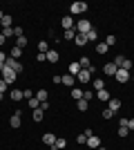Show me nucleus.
Listing matches in <instances>:
<instances>
[{
	"label": "nucleus",
	"instance_id": "28",
	"mask_svg": "<svg viewBox=\"0 0 134 150\" xmlns=\"http://www.w3.org/2000/svg\"><path fill=\"white\" fill-rule=\"evenodd\" d=\"M76 108L81 110V112H87V108H89V101H85V99L76 101Z\"/></svg>",
	"mask_w": 134,
	"mask_h": 150
},
{
	"label": "nucleus",
	"instance_id": "31",
	"mask_svg": "<svg viewBox=\"0 0 134 150\" xmlns=\"http://www.w3.org/2000/svg\"><path fill=\"white\" fill-rule=\"evenodd\" d=\"M11 16H7V13H5V18H2V20H0V25H2V29H7V27H11Z\"/></svg>",
	"mask_w": 134,
	"mask_h": 150
},
{
	"label": "nucleus",
	"instance_id": "34",
	"mask_svg": "<svg viewBox=\"0 0 134 150\" xmlns=\"http://www.w3.org/2000/svg\"><path fill=\"white\" fill-rule=\"evenodd\" d=\"M16 47H20V50H25V47H27V38H25V36L16 38Z\"/></svg>",
	"mask_w": 134,
	"mask_h": 150
},
{
	"label": "nucleus",
	"instance_id": "51",
	"mask_svg": "<svg viewBox=\"0 0 134 150\" xmlns=\"http://www.w3.org/2000/svg\"><path fill=\"white\" fill-rule=\"evenodd\" d=\"M96 150H105V148H103V146H98V148H96Z\"/></svg>",
	"mask_w": 134,
	"mask_h": 150
},
{
	"label": "nucleus",
	"instance_id": "17",
	"mask_svg": "<svg viewBox=\"0 0 134 150\" xmlns=\"http://www.w3.org/2000/svg\"><path fill=\"white\" fill-rule=\"evenodd\" d=\"M116 69H119V67H116V65H114V61H112V63H107V65L103 67V72H105L107 76H114V74H116Z\"/></svg>",
	"mask_w": 134,
	"mask_h": 150
},
{
	"label": "nucleus",
	"instance_id": "43",
	"mask_svg": "<svg viewBox=\"0 0 134 150\" xmlns=\"http://www.w3.org/2000/svg\"><path fill=\"white\" fill-rule=\"evenodd\" d=\"M22 94H25V99H34V96H36V94H32V90H25Z\"/></svg>",
	"mask_w": 134,
	"mask_h": 150
},
{
	"label": "nucleus",
	"instance_id": "33",
	"mask_svg": "<svg viewBox=\"0 0 134 150\" xmlns=\"http://www.w3.org/2000/svg\"><path fill=\"white\" fill-rule=\"evenodd\" d=\"M128 134H130V128H128V125H119V137H128Z\"/></svg>",
	"mask_w": 134,
	"mask_h": 150
},
{
	"label": "nucleus",
	"instance_id": "16",
	"mask_svg": "<svg viewBox=\"0 0 134 150\" xmlns=\"http://www.w3.org/2000/svg\"><path fill=\"white\" fill-rule=\"evenodd\" d=\"M74 43H76L78 47H85V45H87V34H76Z\"/></svg>",
	"mask_w": 134,
	"mask_h": 150
},
{
	"label": "nucleus",
	"instance_id": "4",
	"mask_svg": "<svg viewBox=\"0 0 134 150\" xmlns=\"http://www.w3.org/2000/svg\"><path fill=\"white\" fill-rule=\"evenodd\" d=\"M5 65H7V67H11L13 72H16V74H20V72L25 69V65H22V63H20V61H13V58H7V61H5Z\"/></svg>",
	"mask_w": 134,
	"mask_h": 150
},
{
	"label": "nucleus",
	"instance_id": "18",
	"mask_svg": "<svg viewBox=\"0 0 134 150\" xmlns=\"http://www.w3.org/2000/svg\"><path fill=\"white\" fill-rule=\"evenodd\" d=\"M32 117H34V121H36V123H40V121H43V117H45V110L36 108V110H32Z\"/></svg>",
	"mask_w": 134,
	"mask_h": 150
},
{
	"label": "nucleus",
	"instance_id": "29",
	"mask_svg": "<svg viewBox=\"0 0 134 150\" xmlns=\"http://www.w3.org/2000/svg\"><path fill=\"white\" fill-rule=\"evenodd\" d=\"M47 52H49V43H47V40H40L38 43V54H47Z\"/></svg>",
	"mask_w": 134,
	"mask_h": 150
},
{
	"label": "nucleus",
	"instance_id": "19",
	"mask_svg": "<svg viewBox=\"0 0 134 150\" xmlns=\"http://www.w3.org/2000/svg\"><path fill=\"white\" fill-rule=\"evenodd\" d=\"M58 58H60L58 50H49V52H47V61H49V63H58Z\"/></svg>",
	"mask_w": 134,
	"mask_h": 150
},
{
	"label": "nucleus",
	"instance_id": "30",
	"mask_svg": "<svg viewBox=\"0 0 134 150\" xmlns=\"http://www.w3.org/2000/svg\"><path fill=\"white\" fill-rule=\"evenodd\" d=\"M76 34H78L76 27H74V29H67V31H65V40H74V38H76Z\"/></svg>",
	"mask_w": 134,
	"mask_h": 150
},
{
	"label": "nucleus",
	"instance_id": "1",
	"mask_svg": "<svg viewBox=\"0 0 134 150\" xmlns=\"http://www.w3.org/2000/svg\"><path fill=\"white\" fill-rule=\"evenodd\" d=\"M16 76H18V74H16V72H13L11 67H7V65H5V69H2V74H0V79H2V81H5L7 85H11V83L16 81Z\"/></svg>",
	"mask_w": 134,
	"mask_h": 150
},
{
	"label": "nucleus",
	"instance_id": "20",
	"mask_svg": "<svg viewBox=\"0 0 134 150\" xmlns=\"http://www.w3.org/2000/svg\"><path fill=\"white\" fill-rule=\"evenodd\" d=\"M20 56H22V50H20V47H16V45H13V47H11V52H9V58H13V61H18Z\"/></svg>",
	"mask_w": 134,
	"mask_h": 150
},
{
	"label": "nucleus",
	"instance_id": "9",
	"mask_svg": "<svg viewBox=\"0 0 134 150\" xmlns=\"http://www.w3.org/2000/svg\"><path fill=\"white\" fill-rule=\"evenodd\" d=\"M56 134H54V132H45V134H43V144L45 146H49V148H51V146H54V144H56Z\"/></svg>",
	"mask_w": 134,
	"mask_h": 150
},
{
	"label": "nucleus",
	"instance_id": "15",
	"mask_svg": "<svg viewBox=\"0 0 134 150\" xmlns=\"http://www.w3.org/2000/svg\"><path fill=\"white\" fill-rule=\"evenodd\" d=\"M107 103H109L107 108H109V110H112V112H114V114L119 112V110H121V101H119V99H109Z\"/></svg>",
	"mask_w": 134,
	"mask_h": 150
},
{
	"label": "nucleus",
	"instance_id": "44",
	"mask_svg": "<svg viewBox=\"0 0 134 150\" xmlns=\"http://www.w3.org/2000/svg\"><path fill=\"white\" fill-rule=\"evenodd\" d=\"M51 81L56 83V85H60V83H63V76H54V79H51Z\"/></svg>",
	"mask_w": 134,
	"mask_h": 150
},
{
	"label": "nucleus",
	"instance_id": "12",
	"mask_svg": "<svg viewBox=\"0 0 134 150\" xmlns=\"http://www.w3.org/2000/svg\"><path fill=\"white\" fill-rule=\"evenodd\" d=\"M92 134H94L92 130H85V132H81V134L76 137V144H81V146H83V144H87V137H92Z\"/></svg>",
	"mask_w": 134,
	"mask_h": 150
},
{
	"label": "nucleus",
	"instance_id": "13",
	"mask_svg": "<svg viewBox=\"0 0 134 150\" xmlns=\"http://www.w3.org/2000/svg\"><path fill=\"white\" fill-rule=\"evenodd\" d=\"M9 96H11V101H16V103L25 99V94H22V90H16V88H13L11 92H9Z\"/></svg>",
	"mask_w": 134,
	"mask_h": 150
},
{
	"label": "nucleus",
	"instance_id": "50",
	"mask_svg": "<svg viewBox=\"0 0 134 150\" xmlns=\"http://www.w3.org/2000/svg\"><path fill=\"white\" fill-rule=\"evenodd\" d=\"M2 18H5V13H2V11H0V20H2Z\"/></svg>",
	"mask_w": 134,
	"mask_h": 150
},
{
	"label": "nucleus",
	"instance_id": "49",
	"mask_svg": "<svg viewBox=\"0 0 134 150\" xmlns=\"http://www.w3.org/2000/svg\"><path fill=\"white\" fill-rule=\"evenodd\" d=\"M5 96H7V94H0V101H2V99H5Z\"/></svg>",
	"mask_w": 134,
	"mask_h": 150
},
{
	"label": "nucleus",
	"instance_id": "42",
	"mask_svg": "<svg viewBox=\"0 0 134 150\" xmlns=\"http://www.w3.org/2000/svg\"><path fill=\"white\" fill-rule=\"evenodd\" d=\"M7 88H9V85H7V83L0 79V94H7Z\"/></svg>",
	"mask_w": 134,
	"mask_h": 150
},
{
	"label": "nucleus",
	"instance_id": "6",
	"mask_svg": "<svg viewBox=\"0 0 134 150\" xmlns=\"http://www.w3.org/2000/svg\"><path fill=\"white\" fill-rule=\"evenodd\" d=\"M89 29H92V23H89L87 18H83V20H78V23H76V31H78V34H87Z\"/></svg>",
	"mask_w": 134,
	"mask_h": 150
},
{
	"label": "nucleus",
	"instance_id": "39",
	"mask_svg": "<svg viewBox=\"0 0 134 150\" xmlns=\"http://www.w3.org/2000/svg\"><path fill=\"white\" fill-rule=\"evenodd\" d=\"M112 117H114V112H112L109 108H105V110H103V119H112Z\"/></svg>",
	"mask_w": 134,
	"mask_h": 150
},
{
	"label": "nucleus",
	"instance_id": "10",
	"mask_svg": "<svg viewBox=\"0 0 134 150\" xmlns=\"http://www.w3.org/2000/svg\"><path fill=\"white\" fill-rule=\"evenodd\" d=\"M60 25H63V29L67 31V29H74V27H76V23L72 20V16H63V20H60Z\"/></svg>",
	"mask_w": 134,
	"mask_h": 150
},
{
	"label": "nucleus",
	"instance_id": "14",
	"mask_svg": "<svg viewBox=\"0 0 134 150\" xmlns=\"http://www.w3.org/2000/svg\"><path fill=\"white\" fill-rule=\"evenodd\" d=\"M63 85H67V88H74V85H76V76L65 74V76H63Z\"/></svg>",
	"mask_w": 134,
	"mask_h": 150
},
{
	"label": "nucleus",
	"instance_id": "41",
	"mask_svg": "<svg viewBox=\"0 0 134 150\" xmlns=\"http://www.w3.org/2000/svg\"><path fill=\"white\" fill-rule=\"evenodd\" d=\"M13 36H16V38L25 36V34H22V27H13Z\"/></svg>",
	"mask_w": 134,
	"mask_h": 150
},
{
	"label": "nucleus",
	"instance_id": "7",
	"mask_svg": "<svg viewBox=\"0 0 134 150\" xmlns=\"http://www.w3.org/2000/svg\"><path fill=\"white\" fill-rule=\"evenodd\" d=\"M114 79H116V81H119V83H128L130 79H132V74H130L128 69H116Z\"/></svg>",
	"mask_w": 134,
	"mask_h": 150
},
{
	"label": "nucleus",
	"instance_id": "32",
	"mask_svg": "<svg viewBox=\"0 0 134 150\" xmlns=\"http://www.w3.org/2000/svg\"><path fill=\"white\" fill-rule=\"evenodd\" d=\"M78 63H81V67H83V69H89V65H92V61H89L87 56H83V58H78Z\"/></svg>",
	"mask_w": 134,
	"mask_h": 150
},
{
	"label": "nucleus",
	"instance_id": "47",
	"mask_svg": "<svg viewBox=\"0 0 134 150\" xmlns=\"http://www.w3.org/2000/svg\"><path fill=\"white\" fill-rule=\"evenodd\" d=\"M5 40H7V38L2 36V34H0V47H2V45H5Z\"/></svg>",
	"mask_w": 134,
	"mask_h": 150
},
{
	"label": "nucleus",
	"instance_id": "36",
	"mask_svg": "<svg viewBox=\"0 0 134 150\" xmlns=\"http://www.w3.org/2000/svg\"><path fill=\"white\" fill-rule=\"evenodd\" d=\"M105 45H107V47H112V45H116V36H114V34H109V36L105 38Z\"/></svg>",
	"mask_w": 134,
	"mask_h": 150
},
{
	"label": "nucleus",
	"instance_id": "46",
	"mask_svg": "<svg viewBox=\"0 0 134 150\" xmlns=\"http://www.w3.org/2000/svg\"><path fill=\"white\" fill-rule=\"evenodd\" d=\"M7 61V54H5V52H0V63H5Z\"/></svg>",
	"mask_w": 134,
	"mask_h": 150
},
{
	"label": "nucleus",
	"instance_id": "3",
	"mask_svg": "<svg viewBox=\"0 0 134 150\" xmlns=\"http://www.w3.org/2000/svg\"><path fill=\"white\" fill-rule=\"evenodd\" d=\"M85 11H87V2L76 0V2H72V5H69V13H85Z\"/></svg>",
	"mask_w": 134,
	"mask_h": 150
},
{
	"label": "nucleus",
	"instance_id": "22",
	"mask_svg": "<svg viewBox=\"0 0 134 150\" xmlns=\"http://www.w3.org/2000/svg\"><path fill=\"white\" fill-rule=\"evenodd\" d=\"M36 99H38L40 103H45V101H49V92H47V90H38V92H36Z\"/></svg>",
	"mask_w": 134,
	"mask_h": 150
},
{
	"label": "nucleus",
	"instance_id": "11",
	"mask_svg": "<svg viewBox=\"0 0 134 150\" xmlns=\"http://www.w3.org/2000/svg\"><path fill=\"white\" fill-rule=\"evenodd\" d=\"M85 146H87V148H92V150H96L98 146H101V139L96 137V134H92V137H87V144H85Z\"/></svg>",
	"mask_w": 134,
	"mask_h": 150
},
{
	"label": "nucleus",
	"instance_id": "24",
	"mask_svg": "<svg viewBox=\"0 0 134 150\" xmlns=\"http://www.w3.org/2000/svg\"><path fill=\"white\" fill-rule=\"evenodd\" d=\"M96 99H98V101H109L112 96H109L107 90H98V92H96Z\"/></svg>",
	"mask_w": 134,
	"mask_h": 150
},
{
	"label": "nucleus",
	"instance_id": "37",
	"mask_svg": "<svg viewBox=\"0 0 134 150\" xmlns=\"http://www.w3.org/2000/svg\"><path fill=\"white\" fill-rule=\"evenodd\" d=\"M29 108H32V110H36V108H40V101L36 99V96H34V99H29Z\"/></svg>",
	"mask_w": 134,
	"mask_h": 150
},
{
	"label": "nucleus",
	"instance_id": "40",
	"mask_svg": "<svg viewBox=\"0 0 134 150\" xmlns=\"http://www.w3.org/2000/svg\"><path fill=\"white\" fill-rule=\"evenodd\" d=\"M94 96H96V94H94V92H89V90H85V92H83V99H85V101L94 99Z\"/></svg>",
	"mask_w": 134,
	"mask_h": 150
},
{
	"label": "nucleus",
	"instance_id": "5",
	"mask_svg": "<svg viewBox=\"0 0 134 150\" xmlns=\"http://www.w3.org/2000/svg\"><path fill=\"white\" fill-rule=\"evenodd\" d=\"M76 81L83 83V85H87V83H92V74H89V69H81L76 74Z\"/></svg>",
	"mask_w": 134,
	"mask_h": 150
},
{
	"label": "nucleus",
	"instance_id": "27",
	"mask_svg": "<svg viewBox=\"0 0 134 150\" xmlns=\"http://www.w3.org/2000/svg\"><path fill=\"white\" fill-rule=\"evenodd\" d=\"M72 99L81 101V99H83V90H81V88H72Z\"/></svg>",
	"mask_w": 134,
	"mask_h": 150
},
{
	"label": "nucleus",
	"instance_id": "26",
	"mask_svg": "<svg viewBox=\"0 0 134 150\" xmlns=\"http://www.w3.org/2000/svg\"><path fill=\"white\" fill-rule=\"evenodd\" d=\"M96 52H98V54H101V56H105V54H107L109 52V47L105 43H96Z\"/></svg>",
	"mask_w": 134,
	"mask_h": 150
},
{
	"label": "nucleus",
	"instance_id": "21",
	"mask_svg": "<svg viewBox=\"0 0 134 150\" xmlns=\"http://www.w3.org/2000/svg\"><path fill=\"white\" fill-rule=\"evenodd\" d=\"M92 88L98 92V90H105V81L103 79H92Z\"/></svg>",
	"mask_w": 134,
	"mask_h": 150
},
{
	"label": "nucleus",
	"instance_id": "8",
	"mask_svg": "<svg viewBox=\"0 0 134 150\" xmlns=\"http://www.w3.org/2000/svg\"><path fill=\"white\" fill-rule=\"evenodd\" d=\"M20 114H22V112H13V114H11V119H9V125H11L13 130L22 125V119H20Z\"/></svg>",
	"mask_w": 134,
	"mask_h": 150
},
{
	"label": "nucleus",
	"instance_id": "45",
	"mask_svg": "<svg viewBox=\"0 0 134 150\" xmlns=\"http://www.w3.org/2000/svg\"><path fill=\"white\" fill-rule=\"evenodd\" d=\"M128 128H130V132L134 130V119H128Z\"/></svg>",
	"mask_w": 134,
	"mask_h": 150
},
{
	"label": "nucleus",
	"instance_id": "23",
	"mask_svg": "<svg viewBox=\"0 0 134 150\" xmlns=\"http://www.w3.org/2000/svg\"><path fill=\"white\" fill-rule=\"evenodd\" d=\"M65 146H67V139H63V137H60V139H56V144L51 146L49 150H63Z\"/></svg>",
	"mask_w": 134,
	"mask_h": 150
},
{
	"label": "nucleus",
	"instance_id": "48",
	"mask_svg": "<svg viewBox=\"0 0 134 150\" xmlns=\"http://www.w3.org/2000/svg\"><path fill=\"white\" fill-rule=\"evenodd\" d=\"M2 69H5V63H0V74H2Z\"/></svg>",
	"mask_w": 134,
	"mask_h": 150
},
{
	"label": "nucleus",
	"instance_id": "35",
	"mask_svg": "<svg viewBox=\"0 0 134 150\" xmlns=\"http://www.w3.org/2000/svg\"><path fill=\"white\" fill-rule=\"evenodd\" d=\"M96 38H98V31H96L94 27H92V29L87 31V43H89V40H96Z\"/></svg>",
	"mask_w": 134,
	"mask_h": 150
},
{
	"label": "nucleus",
	"instance_id": "25",
	"mask_svg": "<svg viewBox=\"0 0 134 150\" xmlns=\"http://www.w3.org/2000/svg\"><path fill=\"white\" fill-rule=\"evenodd\" d=\"M81 69H83V67H81V63H78V61H74V63L69 65V74H72V76H76L78 72H81Z\"/></svg>",
	"mask_w": 134,
	"mask_h": 150
},
{
	"label": "nucleus",
	"instance_id": "2",
	"mask_svg": "<svg viewBox=\"0 0 134 150\" xmlns=\"http://www.w3.org/2000/svg\"><path fill=\"white\" fill-rule=\"evenodd\" d=\"M114 65H116L119 69H128V72H130L134 63H132V61H128L125 56H116V58H114Z\"/></svg>",
	"mask_w": 134,
	"mask_h": 150
},
{
	"label": "nucleus",
	"instance_id": "52",
	"mask_svg": "<svg viewBox=\"0 0 134 150\" xmlns=\"http://www.w3.org/2000/svg\"><path fill=\"white\" fill-rule=\"evenodd\" d=\"M132 72H134V65H132Z\"/></svg>",
	"mask_w": 134,
	"mask_h": 150
},
{
	"label": "nucleus",
	"instance_id": "38",
	"mask_svg": "<svg viewBox=\"0 0 134 150\" xmlns=\"http://www.w3.org/2000/svg\"><path fill=\"white\" fill-rule=\"evenodd\" d=\"M0 34H2V36H5V38L13 36V27H7V29H2V31H0Z\"/></svg>",
	"mask_w": 134,
	"mask_h": 150
}]
</instances>
